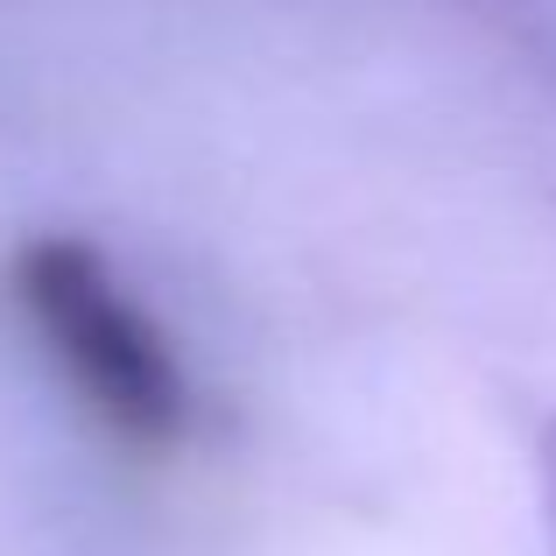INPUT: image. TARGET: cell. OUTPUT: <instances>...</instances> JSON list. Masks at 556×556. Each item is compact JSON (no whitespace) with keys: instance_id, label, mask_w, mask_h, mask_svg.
<instances>
[{"instance_id":"6da1fadb","label":"cell","mask_w":556,"mask_h":556,"mask_svg":"<svg viewBox=\"0 0 556 556\" xmlns=\"http://www.w3.org/2000/svg\"><path fill=\"white\" fill-rule=\"evenodd\" d=\"M8 296L71 402L135 458H169L190 430V380L135 289L85 240L42 232L8 261Z\"/></svg>"},{"instance_id":"7a4b0ae2","label":"cell","mask_w":556,"mask_h":556,"mask_svg":"<svg viewBox=\"0 0 556 556\" xmlns=\"http://www.w3.org/2000/svg\"><path fill=\"white\" fill-rule=\"evenodd\" d=\"M535 486H543V529H549V556H556V422L543 430V451H535Z\"/></svg>"}]
</instances>
